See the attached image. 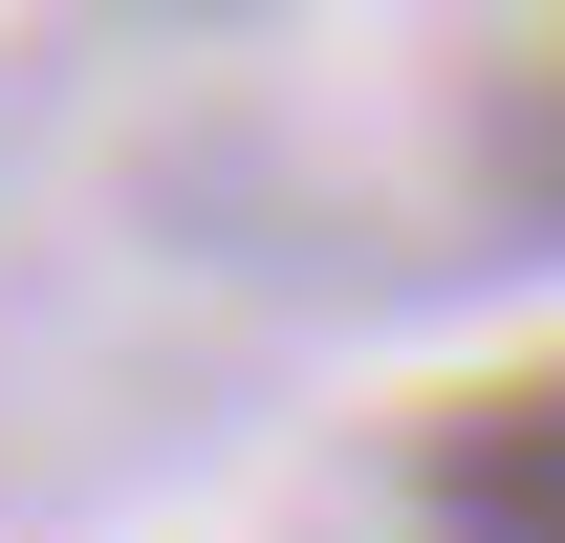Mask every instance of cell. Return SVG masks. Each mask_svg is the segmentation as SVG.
<instances>
[{"instance_id": "6da1fadb", "label": "cell", "mask_w": 565, "mask_h": 543, "mask_svg": "<svg viewBox=\"0 0 565 543\" xmlns=\"http://www.w3.org/2000/svg\"><path fill=\"white\" fill-rule=\"evenodd\" d=\"M435 543H565V370L435 413Z\"/></svg>"}]
</instances>
